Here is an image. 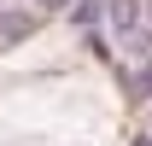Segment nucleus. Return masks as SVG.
<instances>
[{
    "instance_id": "nucleus-4",
    "label": "nucleus",
    "mask_w": 152,
    "mask_h": 146,
    "mask_svg": "<svg viewBox=\"0 0 152 146\" xmlns=\"http://www.w3.org/2000/svg\"><path fill=\"white\" fill-rule=\"evenodd\" d=\"M134 146H152V134H140V140H134Z\"/></svg>"
},
{
    "instance_id": "nucleus-3",
    "label": "nucleus",
    "mask_w": 152,
    "mask_h": 146,
    "mask_svg": "<svg viewBox=\"0 0 152 146\" xmlns=\"http://www.w3.org/2000/svg\"><path fill=\"white\" fill-rule=\"evenodd\" d=\"M140 23H146V29H152V0H140Z\"/></svg>"
},
{
    "instance_id": "nucleus-1",
    "label": "nucleus",
    "mask_w": 152,
    "mask_h": 146,
    "mask_svg": "<svg viewBox=\"0 0 152 146\" xmlns=\"http://www.w3.org/2000/svg\"><path fill=\"white\" fill-rule=\"evenodd\" d=\"M29 29H35L29 12H0V47H6V41H23Z\"/></svg>"
},
{
    "instance_id": "nucleus-2",
    "label": "nucleus",
    "mask_w": 152,
    "mask_h": 146,
    "mask_svg": "<svg viewBox=\"0 0 152 146\" xmlns=\"http://www.w3.org/2000/svg\"><path fill=\"white\" fill-rule=\"evenodd\" d=\"M41 6H47V12H70L76 0H41Z\"/></svg>"
}]
</instances>
